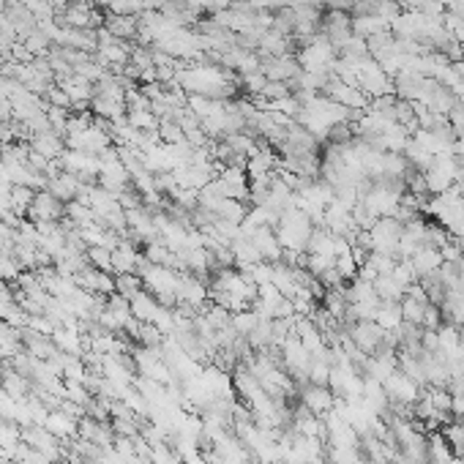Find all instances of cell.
<instances>
[{"instance_id":"28","label":"cell","mask_w":464,"mask_h":464,"mask_svg":"<svg viewBox=\"0 0 464 464\" xmlns=\"http://www.w3.org/2000/svg\"><path fill=\"white\" fill-rule=\"evenodd\" d=\"M139 290H142V278L137 273H118L115 276V293H121L123 298H131Z\"/></svg>"},{"instance_id":"3","label":"cell","mask_w":464,"mask_h":464,"mask_svg":"<svg viewBox=\"0 0 464 464\" xmlns=\"http://www.w3.org/2000/svg\"><path fill=\"white\" fill-rule=\"evenodd\" d=\"M336 55H339V52L333 49V44L325 39L323 33H317L314 41H309L306 46H301V52H298V63H301L303 71H314V74H320V71H331V69H333Z\"/></svg>"},{"instance_id":"24","label":"cell","mask_w":464,"mask_h":464,"mask_svg":"<svg viewBox=\"0 0 464 464\" xmlns=\"http://www.w3.org/2000/svg\"><path fill=\"white\" fill-rule=\"evenodd\" d=\"M46 429H49L52 434H58V437H71L74 429H77V420L69 415V413L58 410V413L46 415Z\"/></svg>"},{"instance_id":"21","label":"cell","mask_w":464,"mask_h":464,"mask_svg":"<svg viewBox=\"0 0 464 464\" xmlns=\"http://www.w3.org/2000/svg\"><path fill=\"white\" fill-rule=\"evenodd\" d=\"M371 287H374V293H377L380 301H402L404 293H407V287H402V284L390 276V273L377 276L374 281H371Z\"/></svg>"},{"instance_id":"11","label":"cell","mask_w":464,"mask_h":464,"mask_svg":"<svg viewBox=\"0 0 464 464\" xmlns=\"http://www.w3.org/2000/svg\"><path fill=\"white\" fill-rule=\"evenodd\" d=\"M82 186H85V181H82V178H77V175H71V172L63 170L61 175H55V178L49 181L46 191H52V194H55L63 205H69V202H74L79 197Z\"/></svg>"},{"instance_id":"9","label":"cell","mask_w":464,"mask_h":464,"mask_svg":"<svg viewBox=\"0 0 464 464\" xmlns=\"http://www.w3.org/2000/svg\"><path fill=\"white\" fill-rule=\"evenodd\" d=\"M63 213H66V208H63V202L52 194V191H36V197L31 202V211H28V218H31L33 224H39V221H61Z\"/></svg>"},{"instance_id":"29","label":"cell","mask_w":464,"mask_h":464,"mask_svg":"<svg viewBox=\"0 0 464 464\" xmlns=\"http://www.w3.org/2000/svg\"><path fill=\"white\" fill-rule=\"evenodd\" d=\"M243 82H246L248 93H254V96H260L265 88V82H268V77H265L263 71H254V74H246L243 77Z\"/></svg>"},{"instance_id":"25","label":"cell","mask_w":464,"mask_h":464,"mask_svg":"<svg viewBox=\"0 0 464 464\" xmlns=\"http://www.w3.org/2000/svg\"><path fill=\"white\" fill-rule=\"evenodd\" d=\"M22 46L31 52L33 58H44V55H49V49H52V41H49V36L41 28H36L31 36L22 39Z\"/></svg>"},{"instance_id":"6","label":"cell","mask_w":464,"mask_h":464,"mask_svg":"<svg viewBox=\"0 0 464 464\" xmlns=\"http://www.w3.org/2000/svg\"><path fill=\"white\" fill-rule=\"evenodd\" d=\"M383 390H385L388 404H407V407H413V404L418 402V396H420L423 388L418 385L415 380H410L404 371L396 369L385 383H383Z\"/></svg>"},{"instance_id":"2","label":"cell","mask_w":464,"mask_h":464,"mask_svg":"<svg viewBox=\"0 0 464 464\" xmlns=\"http://www.w3.org/2000/svg\"><path fill=\"white\" fill-rule=\"evenodd\" d=\"M402 232H404V224L396 216L377 218V221L371 224V230H366V235H369V251H380V254L396 257Z\"/></svg>"},{"instance_id":"20","label":"cell","mask_w":464,"mask_h":464,"mask_svg":"<svg viewBox=\"0 0 464 464\" xmlns=\"http://www.w3.org/2000/svg\"><path fill=\"white\" fill-rule=\"evenodd\" d=\"M0 385H3V390H6L11 399H22V396L31 393V380H28L25 374H19L16 369L3 371V374H0Z\"/></svg>"},{"instance_id":"30","label":"cell","mask_w":464,"mask_h":464,"mask_svg":"<svg viewBox=\"0 0 464 464\" xmlns=\"http://www.w3.org/2000/svg\"><path fill=\"white\" fill-rule=\"evenodd\" d=\"M232 6H235V0H208V11H213V14L227 11V9H232Z\"/></svg>"},{"instance_id":"1","label":"cell","mask_w":464,"mask_h":464,"mask_svg":"<svg viewBox=\"0 0 464 464\" xmlns=\"http://www.w3.org/2000/svg\"><path fill=\"white\" fill-rule=\"evenodd\" d=\"M273 230H276V238L284 251L303 254L306 246H309L311 232H314V221L301 208H293V211H284L281 213V218H278V224Z\"/></svg>"},{"instance_id":"19","label":"cell","mask_w":464,"mask_h":464,"mask_svg":"<svg viewBox=\"0 0 464 464\" xmlns=\"http://www.w3.org/2000/svg\"><path fill=\"white\" fill-rule=\"evenodd\" d=\"M374 323L380 325V328H385V331H393V328H399V325L404 323L402 303H399V301H380V306H377V314H374Z\"/></svg>"},{"instance_id":"14","label":"cell","mask_w":464,"mask_h":464,"mask_svg":"<svg viewBox=\"0 0 464 464\" xmlns=\"http://www.w3.org/2000/svg\"><path fill=\"white\" fill-rule=\"evenodd\" d=\"M128 303H131V314H134V320H142V323H156V314L161 309V303L156 301L153 295L148 293L145 287L134 293L128 298Z\"/></svg>"},{"instance_id":"18","label":"cell","mask_w":464,"mask_h":464,"mask_svg":"<svg viewBox=\"0 0 464 464\" xmlns=\"http://www.w3.org/2000/svg\"><path fill=\"white\" fill-rule=\"evenodd\" d=\"M390 31V22H385L383 16L377 14H358L353 16V36H360V39H371L377 33Z\"/></svg>"},{"instance_id":"15","label":"cell","mask_w":464,"mask_h":464,"mask_svg":"<svg viewBox=\"0 0 464 464\" xmlns=\"http://www.w3.org/2000/svg\"><path fill=\"white\" fill-rule=\"evenodd\" d=\"M139 263H142V254L128 241H123L112 251V273H137Z\"/></svg>"},{"instance_id":"23","label":"cell","mask_w":464,"mask_h":464,"mask_svg":"<svg viewBox=\"0 0 464 464\" xmlns=\"http://www.w3.org/2000/svg\"><path fill=\"white\" fill-rule=\"evenodd\" d=\"M9 197H11V211H14L16 216H25V213L31 211V202H33V197H36V188H31V186H11Z\"/></svg>"},{"instance_id":"13","label":"cell","mask_w":464,"mask_h":464,"mask_svg":"<svg viewBox=\"0 0 464 464\" xmlns=\"http://www.w3.org/2000/svg\"><path fill=\"white\" fill-rule=\"evenodd\" d=\"M104 28H107L115 39L131 41V39H137V33H139V19L131 14H107L104 16Z\"/></svg>"},{"instance_id":"17","label":"cell","mask_w":464,"mask_h":464,"mask_svg":"<svg viewBox=\"0 0 464 464\" xmlns=\"http://www.w3.org/2000/svg\"><path fill=\"white\" fill-rule=\"evenodd\" d=\"M293 39L290 36H281L276 31H268L260 39V44H257V52L265 55V58H281V55H290V49H293Z\"/></svg>"},{"instance_id":"16","label":"cell","mask_w":464,"mask_h":464,"mask_svg":"<svg viewBox=\"0 0 464 464\" xmlns=\"http://www.w3.org/2000/svg\"><path fill=\"white\" fill-rule=\"evenodd\" d=\"M410 265H413V271H415V276H429L434 271H440V265H443V254H440V248H432V246H420L410 257Z\"/></svg>"},{"instance_id":"12","label":"cell","mask_w":464,"mask_h":464,"mask_svg":"<svg viewBox=\"0 0 464 464\" xmlns=\"http://www.w3.org/2000/svg\"><path fill=\"white\" fill-rule=\"evenodd\" d=\"M31 148L36 153H41L44 158L49 161H58L63 153H66V139L58 134V131H39V134H33L31 139Z\"/></svg>"},{"instance_id":"26","label":"cell","mask_w":464,"mask_h":464,"mask_svg":"<svg viewBox=\"0 0 464 464\" xmlns=\"http://www.w3.org/2000/svg\"><path fill=\"white\" fill-rule=\"evenodd\" d=\"M128 126L137 128V131H156L158 128V118L153 115V109H131L126 112Z\"/></svg>"},{"instance_id":"22","label":"cell","mask_w":464,"mask_h":464,"mask_svg":"<svg viewBox=\"0 0 464 464\" xmlns=\"http://www.w3.org/2000/svg\"><path fill=\"white\" fill-rule=\"evenodd\" d=\"M22 276V265L14 257V246L11 248H0V281H16Z\"/></svg>"},{"instance_id":"5","label":"cell","mask_w":464,"mask_h":464,"mask_svg":"<svg viewBox=\"0 0 464 464\" xmlns=\"http://www.w3.org/2000/svg\"><path fill=\"white\" fill-rule=\"evenodd\" d=\"M213 183H216L221 197H232V200H241V202L248 200V186H251V181H248L246 175V167H221L216 161V178H213Z\"/></svg>"},{"instance_id":"7","label":"cell","mask_w":464,"mask_h":464,"mask_svg":"<svg viewBox=\"0 0 464 464\" xmlns=\"http://www.w3.org/2000/svg\"><path fill=\"white\" fill-rule=\"evenodd\" d=\"M298 402L314 415L325 418L333 407H336V393L328 385H314V383H301L298 385Z\"/></svg>"},{"instance_id":"8","label":"cell","mask_w":464,"mask_h":464,"mask_svg":"<svg viewBox=\"0 0 464 464\" xmlns=\"http://www.w3.org/2000/svg\"><path fill=\"white\" fill-rule=\"evenodd\" d=\"M347 331V336L355 341V347H360L366 355H374L380 347H383V341H385V328H380V325L374 323V320H358V323L347 325L344 328Z\"/></svg>"},{"instance_id":"27","label":"cell","mask_w":464,"mask_h":464,"mask_svg":"<svg viewBox=\"0 0 464 464\" xmlns=\"http://www.w3.org/2000/svg\"><path fill=\"white\" fill-rule=\"evenodd\" d=\"M85 257H88V265L93 268H99V271H104V273H112V251L104 246H91L85 251Z\"/></svg>"},{"instance_id":"10","label":"cell","mask_w":464,"mask_h":464,"mask_svg":"<svg viewBox=\"0 0 464 464\" xmlns=\"http://www.w3.org/2000/svg\"><path fill=\"white\" fill-rule=\"evenodd\" d=\"M260 71L271 82H293L298 74H301V63H298V55H281V58H263L260 61Z\"/></svg>"},{"instance_id":"4","label":"cell","mask_w":464,"mask_h":464,"mask_svg":"<svg viewBox=\"0 0 464 464\" xmlns=\"http://www.w3.org/2000/svg\"><path fill=\"white\" fill-rule=\"evenodd\" d=\"M355 85L366 93V99H380V96L393 93V79L374 58H369L355 71Z\"/></svg>"}]
</instances>
